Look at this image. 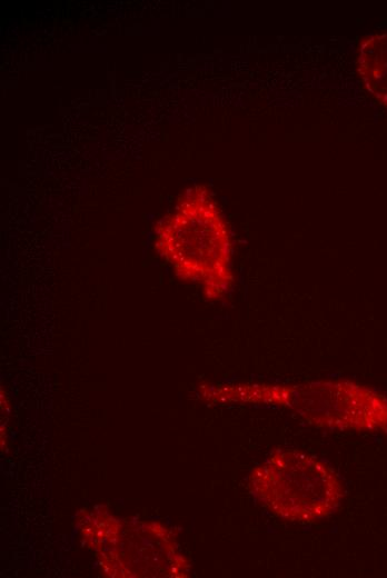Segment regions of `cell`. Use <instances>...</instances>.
I'll list each match as a JSON object with an SVG mask.
<instances>
[{"label": "cell", "instance_id": "1", "mask_svg": "<svg viewBox=\"0 0 387 578\" xmlns=\"http://www.w3.org/2000/svg\"><path fill=\"white\" fill-rule=\"evenodd\" d=\"M156 249L176 276L199 286L211 300L232 285L227 222L205 187L188 189L157 229Z\"/></svg>", "mask_w": 387, "mask_h": 578}, {"label": "cell", "instance_id": "5", "mask_svg": "<svg viewBox=\"0 0 387 578\" xmlns=\"http://www.w3.org/2000/svg\"><path fill=\"white\" fill-rule=\"evenodd\" d=\"M202 397L212 401H239L266 405L287 406L292 386L278 385H235V386H201Z\"/></svg>", "mask_w": 387, "mask_h": 578}, {"label": "cell", "instance_id": "4", "mask_svg": "<svg viewBox=\"0 0 387 578\" xmlns=\"http://www.w3.org/2000/svg\"><path fill=\"white\" fill-rule=\"evenodd\" d=\"M357 69L368 92L387 109V31L370 34L361 41Z\"/></svg>", "mask_w": 387, "mask_h": 578}, {"label": "cell", "instance_id": "3", "mask_svg": "<svg viewBox=\"0 0 387 578\" xmlns=\"http://www.w3.org/2000/svg\"><path fill=\"white\" fill-rule=\"evenodd\" d=\"M287 406L319 427L387 429V397L351 381H315L292 386Z\"/></svg>", "mask_w": 387, "mask_h": 578}, {"label": "cell", "instance_id": "2", "mask_svg": "<svg viewBox=\"0 0 387 578\" xmlns=\"http://www.w3.org/2000/svg\"><path fill=\"white\" fill-rule=\"evenodd\" d=\"M250 485L266 508L299 522L329 516L343 498V486L333 468L298 450L272 451L254 470Z\"/></svg>", "mask_w": 387, "mask_h": 578}]
</instances>
